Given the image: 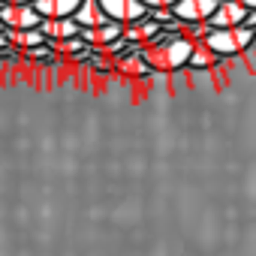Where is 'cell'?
Segmentation results:
<instances>
[{
	"label": "cell",
	"instance_id": "3",
	"mask_svg": "<svg viewBox=\"0 0 256 256\" xmlns=\"http://www.w3.org/2000/svg\"><path fill=\"white\" fill-rule=\"evenodd\" d=\"M0 22L6 30H30L40 28L42 16L34 10V4H4L0 6Z\"/></svg>",
	"mask_w": 256,
	"mask_h": 256
},
{
	"label": "cell",
	"instance_id": "7",
	"mask_svg": "<svg viewBox=\"0 0 256 256\" xmlns=\"http://www.w3.org/2000/svg\"><path fill=\"white\" fill-rule=\"evenodd\" d=\"M88 46H96V48H108L114 40H120L124 36V24H118V22H106V24H100V28H82V34H78Z\"/></svg>",
	"mask_w": 256,
	"mask_h": 256
},
{
	"label": "cell",
	"instance_id": "6",
	"mask_svg": "<svg viewBox=\"0 0 256 256\" xmlns=\"http://www.w3.org/2000/svg\"><path fill=\"white\" fill-rule=\"evenodd\" d=\"M244 18H247L244 0H220L217 10L208 18V28H238V24H244Z\"/></svg>",
	"mask_w": 256,
	"mask_h": 256
},
{
	"label": "cell",
	"instance_id": "13",
	"mask_svg": "<svg viewBox=\"0 0 256 256\" xmlns=\"http://www.w3.org/2000/svg\"><path fill=\"white\" fill-rule=\"evenodd\" d=\"M54 52H64V54H78V52H88L90 46L82 40V36H72V40H60V42H52Z\"/></svg>",
	"mask_w": 256,
	"mask_h": 256
},
{
	"label": "cell",
	"instance_id": "9",
	"mask_svg": "<svg viewBox=\"0 0 256 256\" xmlns=\"http://www.w3.org/2000/svg\"><path fill=\"white\" fill-rule=\"evenodd\" d=\"M82 0H34V10L42 18H70Z\"/></svg>",
	"mask_w": 256,
	"mask_h": 256
},
{
	"label": "cell",
	"instance_id": "8",
	"mask_svg": "<svg viewBox=\"0 0 256 256\" xmlns=\"http://www.w3.org/2000/svg\"><path fill=\"white\" fill-rule=\"evenodd\" d=\"M40 30H42V36H46L48 42L72 40V36H78V34H82V28L76 24V18H72V16H70V18H42V22H40Z\"/></svg>",
	"mask_w": 256,
	"mask_h": 256
},
{
	"label": "cell",
	"instance_id": "17",
	"mask_svg": "<svg viewBox=\"0 0 256 256\" xmlns=\"http://www.w3.org/2000/svg\"><path fill=\"white\" fill-rule=\"evenodd\" d=\"M244 6L247 10H256V0H244Z\"/></svg>",
	"mask_w": 256,
	"mask_h": 256
},
{
	"label": "cell",
	"instance_id": "1",
	"mask_svg": "<svg viewBox=\"0 0 256 256\" xmlns=\"http://www.w3.org/2000/svg\"><path fill=\"white\" fill-rule=\"evenodd\" d=\"M217 58H229V54H241L244 48H250L256 42V30L238 24V28H211L202 40Z\"/></svg>",
	"mask_w": 256,
	"mask_h": 256
},
{
	"label": "cell",
	"instance_id": "16",
	"mask_svg": "<svg viewBox=\"0 0 256 256\" xmlns=\"http://www.w3.org/2000/svg\"><path fill=\"white\" fill-rule=\"evenodd\" d=\"M4 46H10V40H6V30L0 34V48H4Z\"/></svg>",
	"mask_w": 256,
	"mask_h": 256
},
{
	"label": "cell",
	"instance_id": "14",
	"mask_svg": "<svg viewBox=\"0 0 256 256\" xmlns=\"http://www.w3.org/2000/svg\"><path fill=\"white\" fill-rule=\"evenodd\" d=\"M142 4H145L148 10H172L175 0H142Z\"/></svg>",
	"mask_w": 256,
	"mask_h": 256
},
{
	"label": "cell",
	"instance_id": "18",
	"mask_svg": "<svg viewBox=\"0 0 256 256\" xmlns=\"http://www.w3.org/2000/svg\"><path fill=\"white\" fill-rule=\"evenodd\" d=\"M4 30H6V28H4V22H0V34H4Z\"/></svg>",
	"mask_w": 256,
	"mask_h": 256
},
{
	"label": "cell",
	"instance_id": "12",
	"mask_svg": "<svg viewBox=\"0 0 256 256\" xmlns=\"http://www.w3.org/2000/svg\"><path fill=\"white\" fill-rule=\"evenodd\" d=\"M220 58L199 40V42H193V52H190V58H187V66H193V70H208V66H214Z\"/></svg>",
	"mask_w": 256,
	"mask_h": 256
},
{
	"label": "cell",
	"instance_id": "5",
	"mask_svg": "<svg viewBox=\"0 0 256 256\" xmlns=\"http://www.w3.org/2000/svg\"><path fill=\"white\" fill-rule=\"evenodd\" d=\"M220 0H175L172 16L181 24H205L211 18V12L217 10Z\"/></svg>",
	"mask_w": 256,
	"mask_h": 256
},
{
	"label": "cell",
	"instance_id": "15",
	"mask_svg": "<svg viewBox=\"0 0 256 256\" xmlns=\"http://www.w3.org/2000/svg\"><path fill=\"white\" fill-rule=\"evenodd\" d=\"M0 4H34V0H0Z\"/></svg>",
	"mask_w": 256,
	"mask_h": 256
},
{
	"label": "cell",
	"instance_id": "19",
	"mask_svg": "<svg viewBox=\"0 0 256 256\" xmlns=\"http://www.w3.org/2000/svg\"><path fill=\"white\" fill-rule=\"evenodd\" d=\"M0 6H4V4H0Z\"/></svg>",
	"mask_w": 256,
	"mask_h": 256
},
{
	"label": "cell",
	"instance_id": "11",
	"mask_svg": "<svg viewBox=\"0 0 256 256\" xmlns=\"http://www.w3.org/2000/svg\"><path fill=\"white\" fill-rule=\"evenodd\" d=\"M6 40H10V46L28 48V52L42 48V46L48 42V40L42 36V30H40V28H30V30H6Z\"/></svg>",
	"mask_w": 256,
	"mask_h": 256
},
{
	"label": "cell",
	"instance_id": "10",
	"mask_svg": "<svg viewBox=\"0 0 256 256\" xmlns=\"http://www.w3.org/2000/svg\"><path fill=\"white\" fill-rule=\"evenodd\" d=\"M72 18H76L78 28H100V24L108 22L106 12H102V6H100V0H82L78 10L72 12Z\"/></svg>",
	"mask_w": 256,
	"mask_h": 256
},
{
	"label": "cell",
	"instance_id": "4",
	"mask_svg": "<svg viewBox=\"0 0 256 256\" xmlns=\"http://www.w3.org/2000/svg\"><path fill=\"white\" fill-rule=\"evenodd\" d=\"M100 6H102L108 22H118L124 28L148 16V6L142 4V0H100Z\"/></svg>",
	"mask_w": 256,
	"mask_h": 256
},
{
	"label": "cell",
	"instance_id": "2",
	"mask_svg": "<svg viewBox=\"0 0 256 256\" xmlns=\"http://www.w3.org/2000/svg\"><path fill=\"white\" fill-rule=\"evenodd\" d=\"M190 52H193V40L190 36H175V40H166V42H154L151 54H145V58H148V66L181 70V66H187Z\"/></svg>",
	"mask_w": 256,
	"mask_h": 256
}]
</instances>
